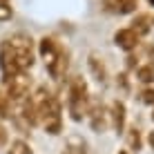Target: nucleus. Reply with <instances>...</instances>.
Segmentation results:
<instances>
[{
  "instance_id": "1",
  "label": "nucleus",
  "mask_w": 154,
  "mask_h": 154,
  "mask_svg": "<svg viewBox=\"0 0 154 154\" xmlns=\"http://www.w3.org/2000/svg\"><path fill=\"white\" fill-rule=\"evenodd\" d=\"M34 65V40L25 34H16L0 42V72L2 81L9 83Z\"/></svg>"
},
{
  "instance_id": "2",
  "label": "nucleus",
  "mask_w": 154,
  "mask_h": 154,
  "mask_svg": "<svg viewBox=\"0 0 154 154\" xmlns=\"http://www.w3.org/2000/svg\"><path fill=\"white\" fill-rule=\"evenodd\" d=\"M36 103V114H38V123L45 127L49 134H60L63 130V109L60 103L54 94L49 92H38V98H34Z\"/></svg>"
},
{
  "instance_id": "3",
  "label": "nucleus",
  "mask_w": 154,
  "mask_h": 154,
  "mask_svg": "<svg viewBox=\"0 0 154 154\" xmlns=\"http://www.w3.org/2000/svg\"><path fill=\"white\" fill-rule=\"evenodd\" d=\"M38 47H40V56L47 60L45 63L47 72H49L54 78H60L63 74H65V69H67V51H63V47L58 45L56 40L47 38V36L38 42Z\"/></svg>"
},
{
  "instance_id": "4",
  "label": "nucleus",
  "mask_w": 154,
  "mask_h": 154,
  "mask_svg": "<svg viewBox=\"0 0 154 154\" xmlns=\"http://www.w3.org/2000/svg\"><path fill=\"white\" fill-rule=\"evenodd\" d=\"M87 85L81 76H74L69 83V92H67V109L74 121H83V116H87Z\"/></svg>"
},
{
  "instance_id": "5",
  "label": "nucleus",
  "mask_w": 154,
  "mask_h": 154,
  "mask_svg": "<svg viewBox=\"0 0 154 154\" xmlns=\"http://www.w3.org/2000/svg\"><path fill=\"white\" fill-rule=\"evenodd\" d=\"M27 96H29V78L25 76V74H20V76H16V78H11V81L7 83L9 103H23Z\"/></svg>"
},
{
  "instance_id": "6",
  "label": "nucleus",
  "mask_w": 154,
  "mask_h": 154,
  "mask_svg": "<svg viewBox=\"0 0 154 154\" xmlns=\"http://www.w3.org/2000/svg\"><path fill=\"white\" fill-rule=\"evenodd\" d=\"M87 121L94 132H105L109 125V112L103 107V103H92V107H87Z\"/></svg>"
},
{
  "instance_id": "7",
  "label": "nucleus",
  "mask_w": 154,
  "mask_h": 154,
  "mask_svg": "<svg viewBox=\"0 0 154 154\" xmlns=\"http://www.w3.org/2000/svg\"><path fill=\"white\" fill-rule=\"evenodd\" d=\"M114 42H116V47H121L123 51H134L136 47H139V42L141 38L134 34L130 27H125V29H119L114 34Z\"/></svg>"
},
{
  "instance_id": "8",
  "label": "nucleus",
  "mask_w": 154,
  "mask_h": 154,
  "mask_svg": "<svg viewBox=\"0 0 154 154\" xmlns=\"http://www.w3.org/2000/svg\"><path fill=\"white\" fill-rule=\"evenodd\" d=\"M105 9L112 14L119 16H127V14H134L136 7H139V0H103Z\"/></svg>"
},
{
  "instance_id": "9",
  "label": "nucleus",
  "mask_w": 154,
  "mask_h": 154,
  "mask_svg": "<svg viewBox=\"0 0 154 154\" xmlns=\"http://www.w3.org/2000/svg\"><path fill=\"white\" fill-rule=\"evenodd\" d=\"M109 125H112L119 134L125 130V103L123 100H114V103L109 105Z\"/></svg>"
},
{
  "instance_id": "10",
  "label": "nucleus",
  "mask_w": 154,
  "mask_h": 154,
  "mask_svg": "<svg viewBox=\"0 0 154 154\" xmlns=\"http://www.w3.org/2000/svg\"><path fill=\"white\" fill-rule=\"evenodd\" d=\"M152 25H154V18H152L150 14H136V18L132 20V27L130 29L141 38V36H145L147 31L152 29Z\"/></svg>"
},
{
  "instance_id": "11",
  "label": "nucleus",
  "mask_w": 154,
  "mask_h": 154,
  "mask_svg": "<svg viewBox=\"0 0 154 154\" xmlns=\"http://www.w3.org/2000/svg\"><path fill=\"white\" fill-rule=\"evenodd\" d=\"M87 65H89V69H92V74L96 76V81L103 83L105 81V76H107V72H105V65H103V60L96 56V54H89V60H87Z\"/></svg>"
},
{
  "instance_id": "12",
  "label": "nucleus",
  "mask_w": 154,
  "mask_h": 154,
  "mask_svg": "<svg viewBox=\"0 0 154 154\" xmlns=\"http://www.w3.org/2000/svg\"><path fill=\"white\" fill-rule=\"evenodd\" d=\"M127 145H130V150H136V152L143 147L141 132L136 130V127H130V130H127Z\"/></svg>"
},
{
  "instance_id": "13",
  "label": "nucleus",
  "mask_w": 154,
  "mask_h": 154,
  "mask_svg": "<svg viewBox=\"0 0 154 154\" xmlns=\"http://www.w3.org/2000/svg\"><path fill=\"white\" fill-rule=\"evenodd\" d=\"M7 154H34L31 152V145L27 141H23V139H16L11 145H9V150H7Z\"/></svg>"
},
{
  "instance_id": "14",
  "label": "nucleus",
  "mask_w": 154,
  "mask_h": 154,
  "mask_svg": "<svg viewBox=\"0 0 154 154\" xmlns=\"http://www.w3.org/2000/svg\"><path fill=\"white\" fill-rule=\"evenodd\" d=\"M136 78L143 83H150L154 78V65H145V67H139L136 69Z\"/></svg>"
},
{
  "instance_id": "15",
  "label": "nucleus",
  "mask_w": 154,
  "mask_h": 154,
  "mask_svg": "<svg viewBox=\"0 0 154 154\" xmlns=\"http://www.w3.org/2000/svg\"><path fill=\"white\" fill-rule=\"evenodd\" d=\"M11 16H14V9H11V5H9V0H0V23L9 20Z\"/></svg>"
},
{
  "instance_id": "16",
  "label": "nucleus",
  "mask_w": 154,
  "mask_h": 154,
  "mask_svg": "<svg viewBox=\"0 0 154 154\" xmlns=\"http://www.w3.org/2000/svg\"><path fill=\"white\" fill-rule=\"evenodd\" d=\"M7 116H11V109H9V98H7V94L0 92V119H7Z\"/></svg>"
},
{
  "instance_id": "17",
  "label": "nucleus",
  "mask_w": 154,
  "mask_h": 154,
  "mask_svg": "<svg viewBox=\"0 0 154 154\" xmlns=\"http://www.w3.org/2000/svg\"><path fill=\"white\" fill-rule=\"evenodd\" d=\"M141 98H143V103H147V105H154V89H143Z\"/></svg>"
},
{
  "instance_id": "18",
  "label": "nucleus",
  "mask_w": 154,
  "mask_h": 154,
  "mask_svg": "<svg viewBox=\"0 0 154 154\" xmlns=\"http://www.w3.org/2000/svg\"><path fill=\"white\" fill-rule=\"evenodd\" d=\"M7 139H9V136H7V130H5V125L0 123V145H5V143H7Z\"/></svg>"
},
{
  "instance_id": "19",
  "label": "nucleus",
  "mask_w": 154,
  "mask_h": 154,
  "mask_svg": "<svg viewBox=\"0 0 154 154\" xmlns=\"http://www.w3.org/2000/svg\"><path fill=\"white\" fill-rule=\"evenodd\" d=\"M147 143H150L152 150H154V132H150V136H147Z\"/></svg>"
},
{
  "instance_id": "20",
  "label": "nucleus",
  "mask_w": 154,
  "mask_h": 154,
  "mask_svg": "<svg viewBox=\"0 0 154 154\" xmlns=\"http://www.w3.org/2000/svg\"><path fill=\"white\" fill-rule=\"evenodd\" d=\"M119 154H130V152H125V150H119Z\"/></svg>"
},
{
  "instance_id": "21",
  "label": "nucleus",
  "mask_w": 154,
  "mask_h": 154,
  "mask_svg": "<svg viewBox=\"0 0 154 154\" xmlns=\"http://www.w3.org/2000/svg\"><path fill=\"white\" fill-rule=\"evenodd\" d=\"M150 2H152V5H154V0H150Z\"/></svg>"
},
{
  "instance_id": "22",
  "label": "nucleus",
  "mask_w": 154,
  "mask_h": 154,
  "mask_svg": "<svg viewBox=\"0 0 154 154\" xmlns=\"http://www.w3.org/2000/svg\"><path fill=\"white\" fill-rule=\"evenodd\" d=\"M152 121H154V114H152Z\"/></svg>"
}]
</instances>
